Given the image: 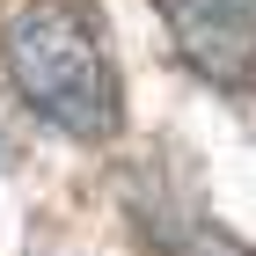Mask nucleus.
I'll list each match as a JSON object with an SVG mask.
<instances>
[{"instance_id": "f257e3e1", "label": "nucleus", "mask_w": 256, "mask_h": 256, "mask_svg": "<svg viewBox=\"0 0 256 256\" xmlns=\"http://www.w3.org/2000/svg\"><path fill=\"white\" fill-rule=\"evenodd\" d=\"M0 59L15 96L66 139H118L124 124V88L102 44V15L88 0H15L0 22Z\"/></svg>"}, {"instance_id": "f03ea898", "label": "nucleus", "mask_w": 256, "mask_h": 256, "mask_svg": "<svg viewBox=\"0 0 256 256\" xmlns=\"http://www.w3.org/2000/svg\"><path fill=\"white\" fill-rule=\"evenodd\" d=\"M154 8L190 74L220 80V88L256 80V0H154Z\"/></svg>"}, {"instance_id": "7ed1b4c3", "label": "nucleus", "mask_w": 256, "mask_h": 256, "mask_svg": "<svg viewBox=\"0 0 256 256\" xmlns=\"http://www.w3.org/2000/svg\"><path fill=\"white\" fill-rule=\"evenodd\" d=\"M146 242L161 256H249L242 242H227L212 220H198V212H146Z\"/></svg>"}]
</instances>
